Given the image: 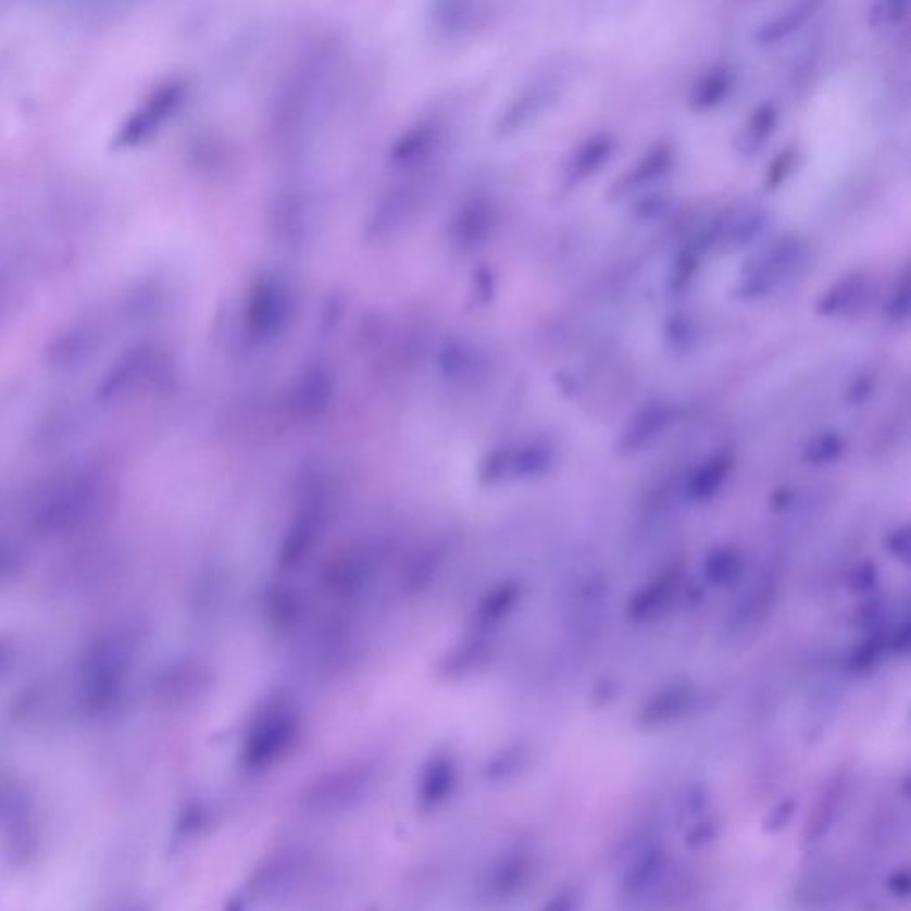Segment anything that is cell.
Returning <instances> with one entry per match:
<instances>
[{
	"mask_svg": "<svg viewBox=\"0 0 911 911\" xmlns=\"http://www.w3.org/2000/svg\"><path fill=\"white\" fill-rule=\"evenodd\" d=\"M692 692L687 686H672L659 692L652 701H648L639 715V723L645 726L664 725L672 723L675 717L686 711L691 701Z\"/></svg>",
	"mask_w": 911,
	"mask_h": 911,
	"instance_id": "obj_16",
	"label": "cell"
},
{
	"mask_svg": "<svg viewBox=\"0 0 911 911\" xmlns=\"http://www.w3.org/2000/svg\"><path fill=\"white\" fill-rule=\"evenodd\" d=\"M735 84H737V72L732 68L731 64H715L692 84L691 93L687 100L689 109L692 113H711L720 108L721 103L731 99Z\"/></svg>",
	"mask_w": 911,
	"mask_h": 911,
	"instance_id": "obj_12",
	"label": "cell"
},
{
	"mask_svg": "<svg viewBox=\"0 0 911 911\" xmlns=\"http://www.w3.org/2000/svg\"><path fill=\"white\" fill-rule=\"evenodd\" d=\"M911 0H872L868 21L872 29H899L910 18Z\"/></svg>",
	"mask_w": 911,
	"mask_h": 911,
	"instance_id": "obj_17",
	"label": "cell"
},
{
	"mask_svg": "<svg viewBox=\"0 0 911 911\" xmlns=\"http://www.w3.org/2000/svg\"><path fill=\"white\" fill-rule=\"evenodd\" d=\"M456 114L452 105L436 103L419 114L402 128L388 150V162L396 172L427 170L440 166L456 133Z\"/></svg>",
	"mask_w": 911,
	"mask_h": 911,
	"instance_id": "obj_2",
	"label": "cell"
},
{
	"mask_svg": "<svg viewBox=\"0 0 911 911\" xmlns=\"http://www.w3.org/2000/svg\"><path fill=\"white\" fill-rule=\"evenodd\" d=\"M891 648L896 650V652L904 653L910 647V625L904 623L901 628H899V633L894 636V639L890 641Z\"/></svg>",
	"mask_w": 911,
	"mask_h": 911,
	"instance_id": "obj_30",
	"label": "cell"
},
{
	"mask_svg": "<svg viewBox=\"0 0 911 911\" xmlns=\"http://www.w3.org/2000/svg\"><path fill=\"white\" fill-rule=\"evenodd\" d=\"M888 888H890L896 896L907 897L908 891H910V877H908V872H896V874L888 879Z\"/></svg>",
	"mask_w": 911,
	"mask_h": 911,
	"instance_id": "obj_29",
	"label": "cell"
},
{
	"mask_svg": "<svg viewBox=\"0 0 911 911\" xmlns=\"http://www.w3.org/2000/svg\"><path fill=\"white\" fill-rule=\"evenodd\" d=\"M672 421V410L664 402H650L631 419L620 436L617 449L623 454H636L652 446Z\"/></svg>",
	"mask_w": 911,
	"mask_h": 911,
	"instance_id": "obj_10",
	"label": "cell"
},
{
	"mask_svg": "<svg viewBox=\"0 0 911 911\" xmlns=\"http://www.w3.org/2000/svg\"><path fill=\"white\" fill-rule=\"evenodd\" d=\"M768 214L759 205L731 207L715 217L711 228L700 237L703 250L737 251L757 239L764 230Z\"/></svg>",
	"mask_w": 911,
	"mask_h": 911,
	"instance_id": "obj_5",
	"label": "cell"
},
{
	"mask_svg": "<svg viewBox=\"0 0 911 911\" xmlns=\"http://www.w3.org/2000/svg\"><path fill=\"white\" fill-rule=\"evenodd\" d=\"M803 245L796 237H782L746 260L735 284V296L745 301L764 298L798 270Z\"/></svg>",
	"mask_w": 911,
	"mask_h": 911,
	"instance_id": "obj_4",
	"label": "cell"
},
{
	"mask_svg": "<svg viewBox=\"0 0 911 911\" xmlns=\"http://www.w3.org/2000/svg\"><path fill=\"white\" fill-rule=\"evenodd\" d=\"M779 111L774 102H762L751 111L745 125L734 139V150L739 158L751 159L764 150L778 127Z\"/></svg>",
	"mask_w": 911,
	"mask_h": 911,
	"instance_id": "obj_13",
	"label": "cell"
},
{
	"mask_svg": "<svg viewBox=\"0 0 911 911\" xmlns=\"http://www.w3.org/2000/svg\"><path fill=\"white\" fill-rule=\"evenodd\" d=\"M346 45L323 33L303 45L285 70L271 100L267 127L282 152H299L329 113L340 83Z\"/></svg>",
	"mask_w": 911,
	"mask_h": 911,
	"instance_id": "obj_1",
	"label": "cell"
},
{
	"mask_svg": "<svg viewBox=\"0 0 911 911\" xmlns=\"http://www.w3.org/2000/svg\"><path fill=\"white\" fill-rule=\"evenodd\" d=\"M826 0H790L785 10L762 22L754 30L753 38L760 45H776L796 35L809 24Z\"/></svg>",
	"mask_w": 911,
	"mask_h": 911,
	"instance_id": "obj_11",
	"label": "cell"
},
{
	"mask_svg": "<svg viewBox=\"0 0 911 911\" xmlns=\"http://www.w3.org/2000/svg\"><path fill=\"white\" fill-rule=\"evenodd\" d=\"M670 584L672 581H659L652 583L648 588L642 589L634 597L631 603V614L636 620H645L647 616H652L657 609L661 608V603L666 600L670 595Z\"/></svg>",
	"mask_w": 911,
	"mask_h": 911,
	"instance_id": "obj_21",
	"label": "cell"
},
{
	"mask_svg": "<svg viewBox=\"0 0 911 911\" xmlns=\"http://www.w3.org/2000/svg\"><path fill=\"white\" fill-rule=\"evenodd\" d=\"M794 810H796L794 799H785L782 803L776 804V807L768 813V818L764 819L765 832L774 833L778 832V829L785 828V826L790 823V819H793Z\"/></svg>",
	"mask_w": 911,
	"mask_h": 911,
	"instance_id": "obj_25",
	"label": "cell"
},
{
	"mask_svg": "<svg viewBox=\"0 0 911 911\" xmlns=\"http://www.w3.org/2000/svg\"><path fill=\"white\" fill-rule=\"evenodd\" d=\"M871 390H872L871 379H869L868 376L860 377V379H858V382H857V385H854V387H852V392H851L852 399H851V401L852 402L863 401V399H865V397H869V392H871Z\"/></svg>",
	"mask_w": 911,
	"mask_h": 911,
	"instance_id": "obj_31",
	"label": "cell"
},
{
	"mask_svg": "<svg viewBox=\"0 0 911 911\" xmlns=\"http://www.w3.org/2000/svg\"><path fill=\"white\" fill-rule=\"evenodd\" d=\"M887 549L894 558L901 559L902 563H908V556H910V529L907 525L894 531L887 539Z\"/></svg>",
	"mask_w": 911,
	"mask_h": 911,
	"instance_id": "obj_26",
	"label": "cell"
},
{
	"mask_svg": "<svg viewBox=\"0 0 911 911\" xmlns=\"http://www.w3.org/2000/svg\"><path fill=\"white\" fill-rule=\"evenodd\" d=\"M799 162V150L796 147H787L771 161L765 170L764 186L768 191H774L784 186L785 182L793 177Z\"/></svg>",
	"mask_w": 911,
	"mask_h": 911,
	"instance_id": "obj_20",
	"label": "cell"
},
{
	"mask_svg": "<svg viewBox=\"0 0 911 911\" xmlns=\"http://www.w3.org/2000/svg\"><path fill=\"white\" fill-rule=\"evenodd\" d=\"M865 287L868 282L862 275L844 276L821 296L815 307L818 314L823 317L849 314L862 301Z\"/></svg>",
	"mask_w": 911,
	"mask_h": 911,
	"instance_id": "obj_15",
	"label": "cell"
},
{
	"mask_svg": "<svg viewBox=\"0 0 911 911\" xmlns=\"http://www.w3.org/2000/svg\"><path fill=\"white\" fill-rule=\"evenodd\" d=\"M876 569L872 566V564L865 563L860 569L854 570V574H852L851 586L854 591L858 594H863V591H869V589L874 586L876 583Z\"/></svg>",
	"mask_w": 911,
	"mask_h": 911,
	"instance_id": "obj_27",
	"label": "cell"
},
{
	"mask_svg": "<svg viewBox=\"0 0 911 911\" xmlns=\"http://www.w3.org/2000/svg\"><path fill=\"white\" fill-rule=\"evenodd\" d=\"M908 314H910V282L904 276L888 301L887 315L894 323H901V321H907Z\"/></svg>",
	"mask_w": 911,
	"mask_h": 911,
	"instance_id": "obj_23",
	"label": "cell"
},
{
	"mask_svg": "<svg viewBox=\"0 0 911 911\" xmlns=\"http://www.w3.org/2000/svg\"><path fill=\"white\" fill-rule=\"evenodd\" d=\"M186 99L187 84L182 80H167L159 86L138 114H134L127 127L123 128V141L128 145L150 138L180 111Z\"/></svg>",
	"mask_w": 911,
	"mask_h": 911,
	"instance_id": "obj_7",
	"label": "cell"
},
{
	"mask_svg": "<svg viewBox=\"0 0 911 911\" xmlns=\"http://www.w3.org/2000/svg\"><path fill=\"white\" fill-rule=\"evenodd\" d=\"M883 641H885V639H883L882 636L871 637V639L863 642L862 647H858L851 657L852 670L863 672V670L874 666L877 659H879V656H882Z\"/></svg>",
	"mask_w": 911,
	"mask_h": 911,
	"instance_id": "obj_22",
	"label": "cell"
},
{
	"mask_svg": "<svg viewBox=\"0 0 911 911\" xmlns=\"http://www.w3.org/2000/svg\"><path fill=\"white\" fill-rule=\"evenodd\" d=\"M566 88V70L559 64H549L536 72L522 88L511 97L500 111L496 122L499 138H510L522 133L549 111Z\"/></svg>",
	"mask_w": 911,
	"mask_h": 911,
	"instance_id": "obj_3",
	"label": "cell"
},
{
	"mask_svg": "<svg viewBox=\"0 0 911 911\" xmlns=\"http://www.w3.org/2000/svg\"><path fill=\"white\" fill-rule=\"evenodd\" d=\"M844 447V438L837 432L819 433L809 441V446L804 447L803 458L809 465H829L843 456Z\"/></svg>",
	"mask_w": 911,
	"mask_h": 911,
	"instance_id": "obj_18",
	"label": "cell"
},
{
	"mask_svg": "<svg viewBox=\"0 0 911 911\" xmlns=\"http://www.w3.org/2000/svg\"><path fill=\"white\" fill-rule=\"evenodd\" d=\"M661 854L659 852H650L648 857L642 858L639 865L628 874V888L631 890H639L645 887L652 879L657 869L661 865Z\"/></svg>",
	"mask_w": 911,
	"mask_h": 911,
	"instance_id": "obj_24",
	"label": "cell"
},
{
	"mask_svg": "<svg viewBox=\"0 0 911 911\" xmlns=\"http://www.w3.org/2000/svg\"><path fill=\"white\" fill-rule=\"evenodd\" d=\"M734 456L731 452H720V454L707 458L703 463L696 466L687 479L686 496L695 502L711 500L725 486L734 471Z\"/></svg>",
	"mask_w": 911,
	"mask_h": 911,
	"instance_id": "obj_14",
	"label": "cell"
},
{
	"mask_svg": "<svg viewBox=\"0 0 911 911\" xmlns=\"http://www.w3.org/2000/svg\"><path fill=\"white\" fill-rule=\"evenodd\" d=\"M616 152V139L608 133H598L584 139L564 164L563 180L569 187L578 186L597 175Z\"/></svg>",
	"mask_w": 911,
	"mask_h": 911,
	"instance_id": "obj_9",
	"label": "cell"
},
{
	"mask_svg": "<svg viewBox=\"0 0 911 911\" xmlns=\"http://www.w3.org/2000/svg\"><path fill=\"white\" fill-rule=\"evenodd\" d=\"M714 837L715 833L712 823H703L700 824V826H695V828L689 832V835H687V846L692 849H700L711 843Z\"/></svg>",
	"mask_w": 911,
	"mask_h": 911,
	"instance_id": "obj_28",
	"label": "cell"
},
{
	"mask_svg": "<svg viewBox=\"0 0 911 911\" xmlns=\"http://www.w3.org/2000/svg\"><path fill=\"white\" fill-rule=\"evenodd\" d=\"M676 164V148L673 142H657L645 155L637 159L633 166L609 186L608 200L622 201L645 191L657 182L667 177Z\"/></svg>",
	"mask_w": 911,
	"mask_h": 911,
	"instance_id": "obj_6",
	"label": "cell"
},
{
	"mask_svg": "<svg viewBox=\"0 0 911 911\" xmlns=\"http://www.w3.org/2000/svg\"><path fill=\"white\" fill-rule=\"evenodd\" d=\"M486 16V0H429L427 21L441 40H466Z\"/></svg>",
	"mask_w": 911,
	"mask_h": 911,
	"instance_id": "obj_8",
	"label": "cell"
},
{
	"mask_svg": "<svg viewBox=\"0 0 911 911\" xmlns=\"http://www.w3.org/2000/svg\"><path fill=\"white\" fill-rule=\"evenodd\" d=\"M742 570L739 556L732 550H714L706 561V578L712 586H726L737 581Z\"/></svg>",
	"mask_w": 911,
	"mask_h": 911,
	"instance_id": "obj_19",
	"label": "cell"
}]
</instances>
